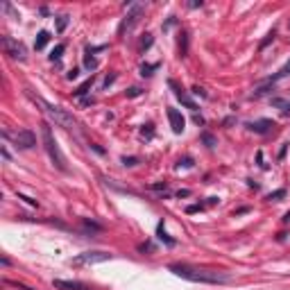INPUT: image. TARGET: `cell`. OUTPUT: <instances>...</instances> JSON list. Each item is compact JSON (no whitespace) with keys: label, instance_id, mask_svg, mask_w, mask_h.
Returning a JSON list of instances; mask_svg holds the SVG:
<instances>
[{"label":"cell","instance_id":"ac0fdd59","mask_svg":"<svg viewBox=\"0 0 290 290\" xmlns=\"http://www.w3.org/2000/svg\"><path fill=\"white\" fill-rule=\"evenodd\" d=\"M155 68H159V64H150V66H143V68H141V75H143V77H145V75H152V70H155Z\"/></svg>","mask_w":290,"mask_h":290},{"label":"cell","instance_id":"52a82bcc","mask_svg":"<svg viewBox=\"0 0 290 290\" xmlns=\"http://www.w3.org/2000/svg\"><path fill=\"white\" fill-rule=\"evenodd\" d=\"M168 120H170V127H173V132L175 134H181L184 132V125H186V120H184V116L177 112V109H168Z\"/></svg>","mask_w":290,"mask_h":290},{"label":"cell","instance_id":"e0dca14e","mask_svg":"<svg viewBox=\"0 0 290 290\" xmlns=\"http://www.w3.org/2000/svg\"><path fill=\"white\" fill-rule=\"evenodd\" d=\"M64 50H66V45H64V44H59L55 50H52V55H50V59H52V62H57V59H59V57L64 55Z\"/></svg>","mask_w":290,"mask_h":290},{"label":"cell","instance_id":"83f0119b","mask_svg":"<svg viewBox=\"0 0 290 290\" xmlns=\"http://www.w3.org/2000/svg\"><path fill=\"white\" fill-rule=\"evenodd\" d=\"M284 220H286V223H290V211H288V213H286V218H284Z\"/></svg>","mask_w":290,"mask_h":290},{"label":"cell","instance_id":"4fadbf2b","mask_svg":"<svg viewBox=\"0 0 290 290\" xmlns=\"http://www.w3.org/2000/svg\"><path fill=\"white\" fill-rule=\"evenodd\" d=\"M288 75H290V62L286 64V66L281 68V70H279L277 75H272V77H270V80H268V82H270V84H274V82H277V80H284V77H288Z\"/></svg>","mask_w":290,"mask_h":290},{"label":"cell","instance_id":"d4e9b609","mask_svg":"<svg viewBox=\"0 0 290 290\" xmlns=\"http://www.w3.org/2000/svg\"><path fill=\"white\" fill-rule=\"evenodd\" d=\"M68 80H75L77 77V68H73V70H68V75H66Z\"/></svg>","mask_w":290,"mask_h":290},{"label":"cell","instance_id":"5bb4252c","mask_svg":"<svg viewBox=\"0 0 290 290\" xmlns=\"http://www.w3.org/2000/svg\"><path fill=\"white\" fill-rule=\"evenodd\" d=\"M272 105L279 107V109H281L284 113H290V102H288V100H284V98H274V100H272Z\"/></svg>","mask_w":290,"mask_h":290},{"label":"cell","instance_id":"8fae6325","mask_svg":"<svg viewBox=\"0 0 290 290\" xmlns=\"http://www.w3.org/2000/svg\"><path fill=\"white\" fill-rule=\"evenodd\" d=\"M48 41H50V34H48V32H45V30H41V32H39V34H37V41H34V48H37V50H44Z\"/></svg>","mask_w":290,"mask_h":290},{"label":"cell","instance_id":"277c9868","mask_svg":"<svg viewBox=\"0 0 290 290\" xmlns=\"http://www.w3.org/2000/svg\"><path fill=\"white\" fill-rule=\"evenodd\" d=\"M112 259V254L107 252H84L80 256L73 259V266L75 268H82V266H95V263H105V261Z\"/></svg>","mask_w":290,"mask_h":290},{"label":"cell","instance_id":"4316f807","mask_svg":"<svg viewBox=\"0 0 290 290\" xmlns=\"http://www.w3.org/2000/svg\"><path fill=\"white\" fill-rule=\"evenodd\" d=\"M130 95H132V98H136V95H141V89H132V91H130Z\"/></svg>","mask_w":290,"mask_h":290},{"label":"cell","instance_id":"7402d4cb","mask_svg":"<svg viewBox=\"0 0 290 290\" xmlns=\"http://www.w3.org/2000/svg\"><path fill=\"white\" fill-rule=\"evenodd\" d=\"M274 34H277V32L272 30V32H270V34H268V39H266V41H263V44H261V48H266V45H268V44H270L272 39H274Z\"/></svg>","mask_w":290,"mask_h":290},{"label":"cell","instance_id":"6da1fadb","mask_svg":"<svg viewBox=\"0 0 290 290\" xmlns=\"http://www.w3.org/2000/svg\"><path fill=\"white\" fill-rule=\"evenodd\" d=\"M170 272H175L177 277L186 279V281H195V284H224V281H229V277H224L220 272L198 270V268L184 266V263H173Z\"/></svg>","mask_w":290,"mask_h":290},{"label":"cell","instance_id":"603a6c76","mask_svg":"<svg viewBox=\"0 0 290 290\" xmlns=\"http://www.w3.org/2000/svg\"><path fill=\"white\" fill-rule=\"evenodd\" d=\"M84 64H87L89 68H95V66H98V62H95V59H91V57H87V59H84Z\"/></svg>","mask_w":290,"mask_h":290},{"label":"cell","instance_id":"2e32d148","mask_svg":"<svg viewBox=\"0 0 290 290\" xmlns=\"http://www.w3.org/2000/svg\"><path fill=\"white\" fill-rule=\"evenodd\" d=\"M156 234H159V238H161V241H166L168 245H175L173 238H168V234H166V229H163V224H159V227H156Z\"/></svg>","mask_w":290,"mask_h":290},{"label":"cell","instance_id":"44dd1931","mask_svg":"<svg viewBox=\"0 0 290 290\" xmlns=\"http://www.w3.org/2000/svg\"><path fill=\"white\" fill-rule=\"evenodd\" d=\"M181 37H184V39L179 41V52H181V57H184L186 55V48H188V41H186V34H181Z\"/></svg>","mask_w":290,"mask_h":290},{"label":"cell","instance_id":"ffe728a7","mask_svg":"<svg viewBox=\"0 0 290 290\" xmlns=\"http://www.w3.org/2000/svg\"><path fill=\"white\" fill-rule=\"evenodd\" d=\"M68 25V16H59V21H57V30L64 32V27Z\"/></svg>","mask_w":290,"mask_h":290},{"label":"cell","instance_id":"7a4b0ae2","mask_svg":"<svg viewBox=\"0 0 290 290\" xmlns=\"http://www.w3.org/2000/svg\"><path fill=\"white\" fill-rule=\"evenodd\" d=\"M41 138H44V148H45V152H48V156L52 159V163H55L62 173H66V170H68L66 156H64V152L59 150V145H57L55 136H52V130H50V125H44V127H41Z\"/></svg>","mask_w":290,"mask_h":290},{"label":"cell","instance_id":"cb8c5ba5","mask_svg":"<svg viewBox=\"0 0 290 290\" xmlns=\"http://www.w3.org/2000/svg\"><path fill=\"white\" fill-rule=\"evenodd\" d=\"M123 163H125V166H134V163H136V159H134V156H130V159L125 156V159H123Z\"/></svg>","mask_w":290,"mask_h":290},{"label":"cell","instance_id":"484cf974","mask_svg":"<svg viewBox=\"0 0 290 290\" xmlns=\"http://www.w3.org/2000/svg\"><path fill=\"white\" fill-rule=\"evenodd\" d=\"M186 211H188V213H198V211H202V206H198V204H195V206H188Z\"/></svg>","mask_w":290,"mask_h":290},{"label":"cell","instance_id":"d6986e66","mask_svg":"<svg viewBox=\"0 0 290 290\" xmlns=\"http://www.w3.org/2000/svg\"><path fill=\"white\" fill-rule=\"evenodd\" d=\"M281 198H286V191L281 188V191H274V193H270L268 195V200H281Z\"/></svg>","mask_w":290,"mask_h":290},{"label":"cell","instance_id":"3957f363","mask_svg":"<svg viewBox=\"0 0 290 290\" xmlns=\"http://www.w3.org/2000/svg\"><path fill=\"white\" fill-rule=\"evenodd\" d=\"M37 102L44 107V112L50 116V120H55V125H62V127H66V130H70V127H73V118L68 116L62 107L50 105V102H45V100H37Z\"/></svg>","mask_w":290,"mask_h":290},{"label":"cell","instance_id":"5b68a950","mask_svg":"<svg viewBox=\"0 0 290 290\" xmlns=\"http://www.w3.org/2000/svg\"><path fill=\"white\" fill-rule=\"evenodd\" d=\"M14 143H16V148H21V150H32L37 145V136L32 134L30 130H21L14 134Z\"/></svg>","mask_w":290,"mask_h":290},{"label":"cell","instance_id":"30bf717a","mask_svg":"<svg viewBox=\"0 0 290 290\" xmlns=\"http://www.w3.org/2000/svg\"><path fill=\"white\" fill-rule=\"evenodd\" d=\"M170 87L175 89V95H177V98L181 100V102H184V105L188 107V109H193V112H195V109H198V105H195V102H193V100L188 98V95H186V93L181 91V89H177V84H175V82H170Z\"/></svg>","mask_w":290,"mask_h":290},{"label":"cell","instance_id":"9c48e42d","mask_svg":"<svg viewBox=\"0 0 290 290\" xmlns=\"http://www.w3.org/2000/svg\"><path fill=\"white\" fill-rule=\"evenodd\" d=\"M272 127H274L272 120H256V123H249V130L256 132V134H268Z\"/></svg>","mask_w":290,"mask_h":290},{"label":"cell","instance_id":"8992f818","mask_svg":"<svg viewBox=\"0 0 290 290\" xmlns=\"http://www.w3.org/2000/svg\"><path fill=\"white\" fill-rule=\"evenodd\" d=\"M143 16V7L141 5H136L134 9H132L130 14H127V19L123 21V25H120V34H125V30H132L136 23H138V19Z\"/></svg>","mask_w":290,"mask_h":290},{"label":"cell","instance_id":"ba28073f","mask_svg":"<svg viewBox=\"0 0 290 290\" xmlns=\"http://www.w3.org/2000/svg\"><path fill=\"white\" fill-rule=\"evenodd\" d=\"M5 50L12 57H16V59H21V62H25V48H23V44H14L9 37H5Z\"/></svg>","mask_w":290,"mask_h":290},{"label":"cell","instance_id":"7c38bea8","mask_svg":"<svg viewBox=\"0 0 290 290\" xmlns=\"http://www.w3.org/2000/svg\"><path fill=\"white\" fill-rule=\"evenodd\" d=\"M52 286H55V288H62V290H80V284H75V281H59V279H57Z\"/></svg>","mask_w":290,"mask_h":290},{"label":"cell","instance_id":"9a60e30c","mask_svg":"<svg viewBox=\"0 0 290 290\" xmlns=\"http://www.w3.org/2000/svg\"><path fill=\"white\" fill-rule=\"evenodd\" d=\"M91 87H93V77H91V80H87L84 84H80V87H77V91H75V95H77V98H82L84 93H89V89H91Z\"/></svg>","mask_w":290,"mask_h":290}]
</instances>
